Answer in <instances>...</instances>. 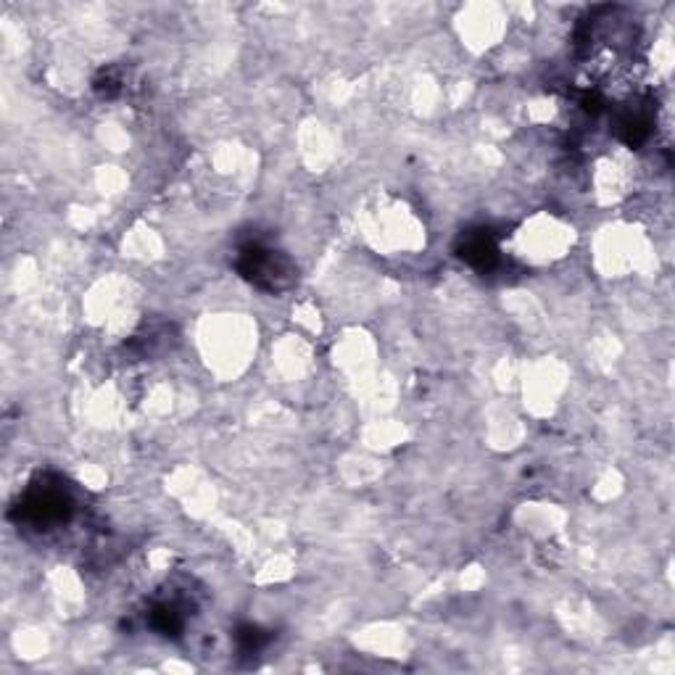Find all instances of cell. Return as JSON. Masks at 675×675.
Wrapping results in <instances>:
<instances>
[{
	"mask_svg": "<svg viewBox=\"0 0 675 675\" xmlns=\"http://www.w3.org/2000/svg\"><path fill=\"white\" fill-rule=\"evenodd\" d=\"M243 272L259 285H267V288H277L288 280L283 264L277 262L272 251H264V248H248L246 256H243Z\"/></svg>",
	"mask_w": 675,
	"mask_h": 675,
	"instance_id": "cell-1",
	"label": "cell"
}]
</instances>
